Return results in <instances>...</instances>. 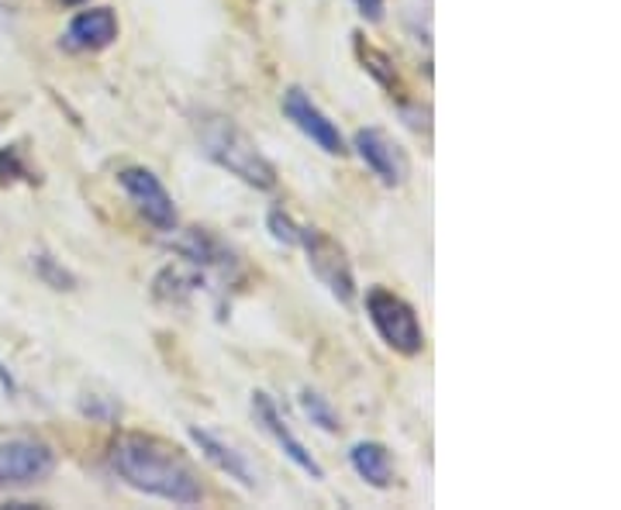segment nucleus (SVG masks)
I'll use <instances>...</instances> for the list:
<instances>
[{
	"instance_id": "1",
	"label": "nucleus",
	"mask_w": 621,
	"mask_h": 510,
	"mask_svg": "<svg viewBox=\"0 0 621 510\" xmlns=\"http://www.w3.org/2000/svg\"><path fill=\"white\" fill-rule=\"evenodd\" d=\"M108 466L114 469L118 480H124L132 490L176 503V507H197L207 497L197 469L186 462L173 445L152 435H121L111 445Z\"/></svg>"
},
{
	"instance_id": "2",
	"label": "nucleus",
	"mask_w": 621,
	"mask_h": 510,
	"mask_svg": "<svg viewBox=\"0 0 621 510\" xmlns=\"http://www.w3.org/2000/svg\"><path fill=\"white\" fill-rule=\"evenodd\" d=\"M197 142L214 166L228 170L245 186H256V190L276 186L273 163L263 155L256 139L248 135L245 128H238L228 114H201L197 118Z\"/></svg>"
},
{
	"instance_id": "3",
	"label": "nucleus",
	"mask_w": 621,
	"mask_h": 510,
	"mask_svg": "<svg viewBox=\"0 0 621 510\" xmlns=\"http://www.w3.org/2000/svg\"><path fill=\"white\" fill-rule=\"evenodd\" d=\"M366 317L369 325L377 328L387 348H394L397 356H421L425 353V328L418 322L415 307L397 297L387 286H369L366 290Z\"/></svg>"
},
{
	"instance_id": "4",
	"label": "nucleus",
	"mask_w": 621,
	"mask_h": 510,
	"mask_svg": "<svg viewBox=\"0 0 621 510\" xmlns=\"http://www.w3.org/2000/svg\"><path fill=\"white\" fill-rule=\"evenodd\" d=\"M55 472V449L31 431H0V490L45 483Z\"/></svg>"
},
{
	"instance_id": "5",
	"label": "nucleus",
	"mask_w": 621,
	"mask_h": 510,
	"mask_svg": "<svg viewBox=\"0 0 621 510\" xmlns=\"http://www.w3.org/2000/svg\"><path fill=\"white\" fill-rule=\"evenodd\" d=\"M297 245L307 255L310 273H315L328 286V294L342 307H353V300H356V276H353V263H349L346 248H342L328 232L310 228V225L297 228Z\"/></svg>"
},
{
	"instance_id": "6",
	"label": "nucleus",
	"mask_w": 621,
	"mask_h": 510,
	"mask_svg": "<svg viewBox=\"0 0 621 510\" xmlns=\"http://www.w3.org/2000/svg\"><path fill=\"white\" fill-rule=\"evenodd\" d=\"M173 252L180 255L186 266H194L204 276V283L217 279V290H228V286L238 283V259H235V252L222 238H217V235H211L207 228L183 232L173 242Z\"/></svg>"
},
{
	"instance_id": "7",
	"label": "nucleus",
	"mask_w": 621,
	"mask_h": 510,
	"mask_svg": "<svg viewBox=\"0 0 621 510\" xmlns=\"http://www.w3.org/2000/svg\"><path fill=\"white\" fill-rule=\"evenodd\" d=\"M118 186L129 194V201L135 204V211L149 221L155 232H176L180 225V214H176V204L170 197V190L163 186V180L155 176L152 170L145 166H124L118 173Z\"/></svg>"
},
{
	"instance_id": "8",
	"label": "nucleus",
	"mask_w": 621,
	"mask_h": 510,
	"mask_svg": "<svg viewBox=\"0 0 621 510\" xmlns=\"http://www.w3.org/2000/svg\"><path fill=\"white\" fill-rule=\"evenodd\" d=\"M284 114H287V121L297 128V132L315 142L325 155H346L349 152V142H346V135L338 132V124L315 101H310V93H304L301 86H287Z\"/></svg>"
},
{
	"instance_id": "9",
	"label": "nucleus",
	"mask_w": 621,
	"mask_h": 510,
	"mask_svg": "<svg viewBox=\"0 0 621 510\" xmlns=\"http://www.w3.org/2000/svg\"><path fill=\"white\" fill-rule=\"evenodd\" d=\"M353 149L363 163L369 166V173L377 176L384 186H404L411 176V163L408 152H404L384 128H359L353 135Z\"/></svg>"
},
{
	"instance_id": "10",
	"label": "nucleus",
	"mask_w": 621,
	"mask_h": 510,
	"mask_svg": "<svg viewBox=\"0 0 621 510\" xmlns=\"http://www.w3.org/2000/svg\"><path fill=\"white\" fill-rule=\"evenodd\" d=\"M253 418H256V425L276 441V449L284 452L304 476H310V480H325V469H322V462L307 452V445L291 431V425H287V418L284 414H279V407H276V400L269 397V394H263V390H256L253 394Z\"/></svg>"
},
{
	"instance_id": "11",
	"label": "nucleus",
	"mask_w": 621,
	"mask_h": 510,
	"mask_svg": "<svg viewBox=\"0 0 621 510\" xmlns=\"http://www.w3.org/2000/svg\"><path fill=\"white\" fill-rule=\"evenodd\" d=\"M118 39V14L111 8L80 11L67 31H62V49L67 52H101Z\"/></svg>"
},
{
	"instance_id": "12",
	"label": "nucleus",
	"mask_w": 621,
	"mask_h": 510,
	"mask_svg": "<svg viewBox=\"0 0 621 510\" xmlns=\"http://www.w3.org/2000/svg\"><path fill=\"white\" fill-rule=\"evenodd\" d=\"M186 435H191V441L201 449V456L214 466V469H222L228 480H235L238 487H245V490H253L259 480H256V469H253V462L245 459V452H238L235 445H228L225 438H217L214 431H207V428H197V425H191L186 428Z\"/></svg>"
},
{
	"instance_id": "13",
	"label": "nucleus",
	"mask_w": 621,
	"mask_h": 510,
	"mask_svg": "<svg viewBox=\"0 0 621 510\" xmlns=\"http://www.w3.org/2000/svg\"><path fill=\"white\" fill-rule=\"evenodd\" d=\"M349 462H353L356 476L366 487H373V490L394 487V456L387 452V445H380V441H356L353 452H349Z\"/></svg>"
},
{
	"instance_id": "14",
	"label": "nucleus",
	"mask_w": 621,
	"mask_h": 510,
	"mask_svg": "<svg viewBox=\"0 0 621 510\" xmlns=\"http://www.w3.org/2000/svg\"><path fill=\"white\" fill-rule=\"evenodd\" d=\"M353 45H356V59L363 62V70L377 80L390 98H397V101H404V83H400V76H397V67H394V59L384 52V49H377V45H369L359 31L353 35Z\"/></svg>"
},
{
	"instance_id": "15",
	"label": "nucleus",
	"mask_w": 621,
	"mask_h": 510,
	"mask_svg": "<svg viewBox=\"0 0 621 510\" xmlns=\"http://www.w3.org/2000/svg\"><path fill=\"white\" fill-rule=\"evenodd\" d=\"M31 269H35V276L49 286V290H59V294H73L80 279L73 269H67L52 252L39 248V252H31Z\"/></svg>"
},
{
	"instance_id": "16",
	"label": "nucleus",
	"mask_w": 621,
	"mask_h": 510,
	"mask_svg": "<svg viewBox=\"0 0 621 510\" xmlns=\"http://www.w3.org/2000/svg\"><path fill=\"white\" fill-rule=\"evenodd\" d=\"M301 410H304V418L315 425V428H322V431H328V435H335V431H342V418H338V410L332 407V400L328 397H322L318 390H301Z\"/></svg>"
},
{
	"instance_id": "17",
	"label": "nucleus",
	"mask_w": 621,
	"mask_h": 510,
	"mask_svg": "<svg viewBox=\"0 0 621 510\" xmlns=\"http://www.w3.org/2000/svg\"><path fill=\"white\" fill-rule=\"evenodd\" d=\"M39 176H31L28 163L14 145H0V186H14V183H35Z\"/></svg>"
},
{
	"instance_id": "18",
	"label": "nucleus",
	"mask_w": 621,
	"mask_h": 510,
	"mask_svg": "<svg viewBox=\"0 0 621 510\" xmlns=\"http://www.w3.org/2000/svg\"><path fill=\"white\" fill-rule=\"evenodd\" d=\"M266 228H269V235L279 242V245H297V221L287 214V211H279V207H273L269 214H266Z\"/></svg>"
},
{
	"instance_id": "19",
	"label": "nucleus",
	"mask_w": 621,
	"mask_h": 510,
	"mask_svg": "<svg viewBox=\"0 0 621 510\" xmlns=\"http://www.w3.org/2000/svg\"><path fill=\"white\" fill-rule=\"evenodd\" d=\"M400 118L404 124L411 128V132H428V121H431V111L425 104H408V101H400Z\"/></svg>"
},
{
	"instance_id": "20",
	"label": "nucleus",
	"mask_w": 621,
	"mask_h": 510,
	"mask_svg": "<svg viewBox=\"0 0 621 510\" xmlns=\"http://www.w3.org/2000/svg\"><path fill=\"white\" fill-rule=\"evenodd\" d=\"M353 4H356V11L366 18V21H373V24H377V21H384V11H387V0H353Z\"/></svg>"
},
{
	"instance_id": "21",
	"label": "nucleus",
	"mask_w": 621,
	"mask_h": 510,
	"mask_svg": "<svg viewBox=\"0 0 621 510\" xmlns=\"http://www.w3.org/2000/svg\"><path fill=\"white\" fill-rule=\"evenodd\" d=\"M0 390H4V394H14V376H11L4 366H0Z\"/></svg>"
},
{
	"instance_id": "22",
	"label": "nucleus",
	"mask_w": 621,
	"mask_h": 510,
	"mask_svg": "<svg viewBox=\"0 0 621 510\" xmlns=\"http://www.w3.org/2000/svg\"><path fill=\"white\" fill-rule=\"evenodd\" d=\"M62 8H80V4H86V0H59Z\"/></svg>"
}]
</instances>
